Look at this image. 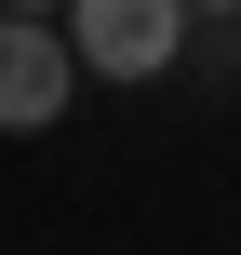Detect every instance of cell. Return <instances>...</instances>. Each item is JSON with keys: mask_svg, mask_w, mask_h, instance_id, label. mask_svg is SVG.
I'll list each match as a JSON object with an SVG mask.
<instances>
[{"mask_svg": "<svg viewBox=\"0 0 241 255\" xmlns=\"http://www.w3.org/2000/svg\"><path fill=\"white\" fill-rule=\"evenodd\" d=\"M188 27H201V0H67V40L94 81H161L188 54Z\"/></svg>", "mask_w": 241, "mask_h": 255, "instance_id": "1", "label": "cell"}, {"mask_svg": "<svg viewBox=\"0 0 241 255\" xmlns=\"http://www.w3.org/2000/svg\"><path fill=\"white\" fill-rule=\"evenodd\" d=\"M67 81H80V40L40 27V13H0V134L67 121Z\"/></svg>", "mask_w": 241, "mask_h": 255, "instance_id": "2", "label": "cell"}, {"mask_svg": "<svg viewBox=\"0 0 241 255\" xmlns=\"http://www.w3.org/2000/svg\"><path fill=\"white\" fill-rule=\"evenodd\" d=\"M0 13H54V0H0Z\"/></svg>", "mask_w": 241, "mask_h": 255, "instance_id": "3", "label": "cell"}, {"mask_svg": "<svg viewBox=\"0 0 241 255\" xmlns=\"http://www.w3.org/2000/svg\"><path fill=\"white\" fill-rule=\"evenodd\" d=\"M201 13H241V0H201Z\"/></svg>", "mask_w": 241, "mask_h": 255, "instance_id": "4", "label": "cell"}]
</instances>
